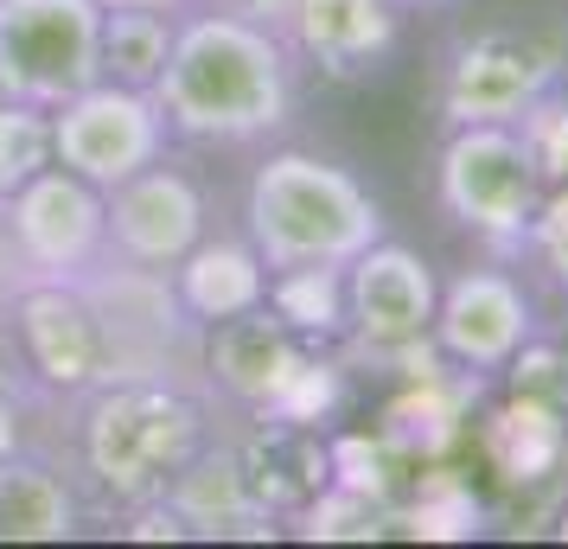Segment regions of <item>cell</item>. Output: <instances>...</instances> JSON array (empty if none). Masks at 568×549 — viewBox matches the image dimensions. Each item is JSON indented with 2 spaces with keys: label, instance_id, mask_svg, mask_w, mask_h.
Listing matches in <instances>:
<instances>
[{
  "label": "cell",
  "instance_id": "2e32d148",
  "mask_svg": "<svg viewBox=\"0 0 568 549\" xmlns=\"http://www.w3.org/2000/svg\"><path fill=\"white\" fill-rule=\"evenodd\" d=\"M231 460L262 518H282L294 505H313L333 486V454L320 447V435L301 416H262L256 435L231 447Z\"/></svg>",
  "mask_w": 568,
  "mask_h": 549
},
{
  "label": "cell",
  "instance_id": "8992f818",
  "mask_svg": "<svg viewBox=\"0 0 568 549\" xmlns=\"http://www.w3.org/2000/svg\"><path fill=\"white\" fill-rule=\"evenodd\" d=\"M0 236H7V268L13 288L27 282H78L83 268L109 256V217L103 185L78 180L71 166H39L27 185L0 199Z\"/></svg>",
  "mask_w": 568,
  "mask_h": 549
},
{
  "label": "cell",
  "instance_id": "9c48e42d",
  "mask_svg": "<svg viewBox=\"0 0 568 549\" xmlns=\"http://www.w3.org/2000/svg\"><path fill=\"white\" fill-rule=\"evenodd\" d=\"M45 115H52V160L71 166L78 180L103 185V192L141 166L166 160V115H160L154 90L97 78Z\"/></svg>",
  "mask_w": 568,
  "mask_h": 549
},
{
  "label": "cell",
  "instance_id": "9a60e30c",
  "mask_svg": "<svg viewBox=\"0 0 568 549\" xmlns=\"http://www.w3.org/2000/svg\"><path fill=\"white\" fill-rule=\"evenodd\" d=\"M13 319L32 370L64 396L103 390V333L78 282H27L13 288Z\"/></svg>",
  "mask_w": 568,
  "mask_h": 549
},
{
  "label": "cell",
  "instance_id": "5b68a950",
  "mask_svg": "<svg viewBox=\"0 0 568 549\" xmlns=\"http://www.w3.org/2000/svg\"><path fill=\"white\" fill-rule=\"evenodd\" d=\"M542 192L549 185H542L537 160H530L517 129H498V122L447 129L435 160V199L460 231H473L491 250H524Z\"/></svg>",
  "mask_w": 568,
  "mask_h": 549
},
{
  "label": "cell",
  "instance_id": "83f0119b",
  "mask_svg": "<svg viewBox=\"0 0 568 549\" xmlns=\"http://www.w3.org/2000/svg\"><path fill=\"white\" fill-rule=\"evenodd\" d=\"M562 537H568V511H562Z\"/></svg>",
  "mask_w": 568,
  "mask_h": 549
},
{
  "label": "cell",
  "instance_id": "7a4b0ae2",
  "mask_svg": "<svg viewBox=\"0 0 568 549\" xmlns=\"http://www.w3.org/2000/svg\"><path fill=\"white\" fill-rule=\"evenodd\" d=\"M243 236L268 275L345 268L384 236V205L320 154H268L243 192Z\"/></svg>",
  "mask_w": 568,
  "mask_h": 549
},
{
  "label": "cell",
  "instance_id": "3957f363",
  "mask_svg": "<svg viewBox=\"0 0 568 549\" xmlns=\"http://www.w3.org/2000/svg\"><path fill=\"white\" fill-rule=\"evenodd\" d=\"M205 447V396L180 384H103L83 409V467L115 505H160Z\"/></svg>",
  "mask_w": 568,
  "mask_h": 549
},
{
  "label": "cell",
  "instance_id": "e0dca14e",
  "mask_svg": "<svg viewBox=\"0 0 568 549\" xmlns=\"http://www.w3.org/2000/svg\"><path fill=\"white\" fill-rule=\"evenodd\" d=\"M173 294L199 326H217L231 314H250L268 301V268H262L250 236H199L173 268Z\"/></svg>",
  "mask_w": 568,
  "mask_h": 549
},
{
  "label": "cell",
  "instance_id": "cb8c5ba5",
  "mask_svg": "<svg viewBox=\"0 0 568 549\" xmlns=\"http://www.w3.org/2000/svg\"><path fill=\"white\" fill-rule=\"evenodd\" d=\"M505 370L517 377V396H524V403H542V409H568V358H562V352H542V345L530 339Z\"/></svg>",
  "mask_w": 568,
  "mask_h": 549
},
{
  "label": "cell",
  "instance_id": "30bf717a",
  "mask_svg": "<svg viewBox=\"0 0 568 549\" xmlns=\"http://www.w3.org/2000/svg\"><path fill=\"white\" fill-rule=\"evenodd\" d=\"M440 282L409 243L377 236L364 256L345 262V333L358 358H409L435 326Z\"/></svg>",
  "mask_w": 568,
  "mask_h": 549
},
{
  "label": "cell",
  "instance_id": "7c38bea8",
  "mask_svg": "<svg viewBox=\"0 0 568 549\" xmlns=\"http://www.w3.org/2000/svg\"><path fill=\"white\" fill-rule=\"evenodd\" d=\"M428 339L447 365L460 370H505L537 339V301L524 294L517 275L505 268H460L435 301V326Z\"/></svg>",
  "mask_w": 568,
  "mask_h": 549
},
{
  "label": "cell",
  "instance_id": "ac0fdd59",
  "mask_svg": "<svg viewBox=\"0 0 568 549\" xmlns=\"http://www.w3.org/2000/svg\"><path fill=\"white\" fill-rule=\"evenodd\" d=\"M78 530V498L45 460L0 454V543H64Z\"/></svg>",
  "mask_w": 568,
  "mask_h": 549
},
{
  "label": "cell",
  "instance_id": "5bb4252c",
  "mask_svg": "<svg viewBox=\"0 0 568 549\" xmlns=\"http://www.w3.org/2000/svg\"><path fill=\"white\" fill-rule=\"evenodd\" d=\"M396 32H403L396 0H294L282 20L287 52L333 83H358L384 71L396 52Z\"/></svg>",
  "mask_w": 568,
  "mask_h": 549
},
{
  "label": "cell",
  "instance_id": "ffe728a7",
  "mask_svg": "<svg viewBox=\"0 0 568 549\" xmlns=\"http://www.w3.org/2000/svg\"><path fill=\"white\" fill-rule=\"evenodd\" d=\"M268 307H275L294 333H333V326H345V268L268 275Z\"/></svg>",
  "mask_w": 568,
  "mask_h": 549
},
{
  "label": "cell",
  "instance_id": "44dd1931",
  "mask_svg": "<svg viewBox=\"0 0 568 549\" xmlns=\"http://www.w3.org/2000/svg\"><path fill=\"white\" fill-rule=\"evenodd\" d=\"M39 166H52V115L0 96V199L27 185Z\"/></svg>",
  "mask_w": 568,
  "mask_h": 549
},
{
  "label": "cell",
  "instance_id": "d4e9b609",
  "mask_svg": "<svg viewBox=\"0 0 568 549\" xmlns=\"http://www.w3.org/2000/svg\"><path fill=\"white\" fill-rule=\"evenodd\" d=\"M205 7H224V13H236V20H256V27L282 32V20H287L294 0H205Z\"/></svg>",
  "mask_w": 568,
  "mask_h": 549
},
{
  "label": "cell",
  "instance_id": "484cf974",
  "mask_svg": "<svg viewBox=\"0 0 568 549\" xmlns=\"http://www.w3.org/2000/svg\"><path fill=\"white\" fill-rule=\"evenodd\" d=\"M403 13H447V7H460V0H396Z\"/></svg>",
  "mask_w": 568,
  "mask_h": 549
},
{
  "label": "cell",
  "instance_id": "4fadbf2b",
  "mask_svg": "<svg viewBox=\"0 0 568 549\" xmlns=\"http://www.w3.org/2000/svg\"><path fill=\"white\" fill-rule=\"evenodd\" d=\"M103 217H109V256L141 262V268H173V262L205 236V192L185 180L180 166H141L122 185L103 192Z\"/></svg>",
  "mask_w": 568,
  "mask_h": 549
},
{
  "label": "cell",
  "instance_id": "277c9868",
  "mask_svg": "<svg viewBox=\"0 0 568 549\" xmlns=\"http://www.w3.org/2000/svg\"><path fill=\"white\" fill-rule=\"evenodd\" d=\"M83 301L103 333V384H180L205 396V339L199 319L180 307L166 268L103 256L78 275Z\"/></svg>",
  "mask_w": 568,
  "mask_h": 549
},
{
  "label": "cell",
  "instance_id": "52a82bcc",
  "mask_svg": "<svg viewBox=\"0 0 568 549\" xmlns=\"http://www.w3.org/2000/svg\"><path fill=\"white\" fill-rule=\"evenodd\" d=\"M97 0H0V96L58 109L97 83Z\"/></svg>",
  "mask_w": 568,
  "mask_h": 549
},
{
  "label": "cell",
  "instance_id": "603a6c76",
  "mask_svg": "<svg viewBox=\"0 0 568 549\" xmlns=\"http://www.w3.org/2000/svg\"><path fill=\"white\" fill-rule=\"evenodd\" d=\"M524 250H530L542 275L568 294V185H549V192H542V205H537V217H530Z\"/></svg>",
  "mask_w": 568,
  "mask_h": 549
},
{
  "label": "cell",
  "instance_id": "ba28073f",
  "mask_svg": "<svg viewBox=\"0 0 568 549\" xmlns=\"http://www.w3.org/2000/svg\"><path fill=\"white\" fill-rule=\"evenodd\" d=\"M562 45L524 39V32H473L447 45L435 78V109L447 129H517L524 109L562 83Z\"/></svg>",
  "mask_w": 568,
  "mask_h": 549
},
{
  "label": "cell",
  "instance_id": "4316f807",
  "mask_svg": "<svg viewBox=\"0 0 568 549\" xmlns=\"http://www.w3.org/2000/svg\"><path fill=\"white\" fill-rule=\"evenodd\" d=\"M97 7H166V13H180L192 0H97Z\"/></svg>",
  "mask_w": 568,
  "mask_h": 549
},
{
  "label": "cell",
  "instance_id": "8fae6325",
  "mask_svg": "<svg viewBox=\"0 0 568 549\" xmlns=\"http://www.w3.org/2000/svg\"><path fill=\"white\" fill-rule=\"evenodd\" d=\"M313 377V358L301 352V333L268 301L250 314H231L205 339V384L256 416H294V396Z\"/></svg>",
  "mask_w": 568,
  "mask_h": 549
},
{
  "label": "cell",
  "instance_id": "d6986e66",
  "mask_svg": "<svg viewBox=\"0 0 568 549\" xmlns=\"http://www.w3.org/2000/svg\"><path fill=\"white\" fill-rule=\"evenodd\" d=\"M173 27H180V13H166V7H103L97 71L129 90H154L166 52H173Z\"/></svg>",
  "mask_w": 568,
  "mask_h": 549
},
{
  "label": "cell",
  "instance_id": "7402d4cb",
  "mask_svg": "<svg viewBox=\"0 0 568 549\" xmlns=\"http://www.w3.org/2000/svg\"><path fill=\"white\" fill-rule=\"evenodd\" d=\"M517 134H524V148H530V160H537L542 185H568V90L562 83L524 109Z\"/></svg>",
  "mask_w": 568,
  "mask_h": 549
},
{
  "label": "cell",
  "instance_id": "6da1fadb",
  "mask_svg": "<svg viewBox=\"0 0 568 549\" xmlns=\"http://www.w3.org/2000/svg\"><path fill=\"white\" fill-rule=\"evenodd\" d=\"M166 134L205 148H250L294 122V52L275 27L236 20L224 7L185 13L154 83Z\"/></svg>",
  "mask_w": 568,
  "mask_h": 549
}]
</instances>
